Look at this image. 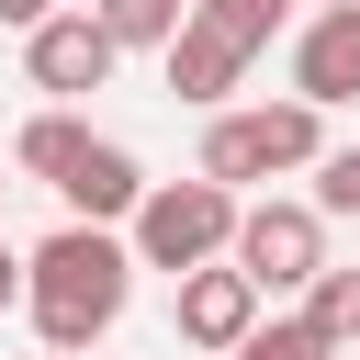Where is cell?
<instances>
[{"label": "cell", "instance_id": "cell-15", "mask_svg": "<svg viewBox=\"0 0 360 360\" xmlns=\"http://www.w3.org/2000/svg\"><path fill=\"white\" fill-rule=\"evenodd\" d=\"M191 11H202V22H225V34L248 45V56H259V45H270V34L292 22V0H191Z\"/></svg>", "mask_w": 360, "mask_h": 360}, {"label": "cell", "instance_id": "cell-14", "mask_svg": "<svg viewBox=\"0 0 360 360\" xmlns=\"http://www.w3.org/2000/svg\"><path fill=\"white\" fill-rule=\"evenodd\" d=\"M236 360H338V349H326V338H315V326H304V315H259V326H248V349H236Z\"/></svg>", "mask_w": 360, "mask_h": 360}, {"label": "cell", "instance_id": "cell-2", "mask_svg": "<svg viewBox=\"0 0 360 360\" xmlns=\"http://www.w3.org/2000/svg\"><path fill=\"white\" fill-rule=\"evenodd\" d=\"M124 248H135V270H169V281L180 270H214L236 248V191H214V180H146Z\"/></svg>", "mask_w": 360, "mask_h": 360}, {"label": "cell", "instance_id": "cell-12", "mask_svg": "<svg viewBox=\"0 0 360 360\" xmlns=\"http://www.w3.org/2000/svg\"><path fill=\"white\" fill-rule=\"evenodd\" d=\"M304 326H315L338 360H360V270H315V281H304Z\"/></svg>", "mask_w": 360, "mask_h": 360}, {"label": "cell", "instance_id": "cell-1", "mask_svg": "<svg viewBox=\"0 0 360 360\" xmlns=\"http://www.w3.org/2000/svg\"><path fill=\"white\" fill-rule=\"evenodd\" d=\"M124 292H135V248L112 225H56L45 248H22V315H34L45 360H90L112 338Z\"/></svg>", "mask_w": 360, "mask_h": 360}, {"label": "cell", "instance_id": "cell-3", "mask_svg": "<svg viewBox=\"0 0 360 360\" xmlns=\"http://www.w3.org/2000/svg\"><path fill=\"white\" fill-rule=\"evenodd\" d=\"M248 281H259V304L270 292H304L315 270H326V214L304 202V191H259V202H236V248H225Z\"/></svg>", "mask_w": 360, "mask_h": 360}, {"label": "cell", "instance_id": "cell-7", "mask_svg": "<svg viewBox=\"0 0 360 360\" xmlns=\"http://www.w3.org/2000/svg\"><path fill=\"white\" fill-rule=\"evenodd\" d=\"M158 68H169V90H180L191 112H225V90L248 79V45H236L225 22H202V11H191V22L169 34V56H158Z\"/></svg>", "mask_w": 360, "mask_h": 360}, {"label": "cell", "instance_id": "cell-5", "mask_svg": "<svg viewBox=\"0 0 360 360\" xmlns=\"http://www.w3.org/2000/svg\"><path fill=\"white\" fill-rule=\"evenodd\" d=\"M169 315H180V349H202V360H236V349H248V326H259L270 304H259V281H248L236 259H214V270H180Z\"/></svg>", "mask_w": 360, "mask_h": 360}, {"label": "cell", "instance_id": "cell-20", "mask_svg": "<svg viewBox=\"0 0 360 360\" xmlns=\"http://www.w3.org/2000/svg\"><path fill=\"white\" fill-rule=\"evenodd\" d=\"M0 191H11V180H0Z\"/></svg>", "mask_w": 360, "mask_h": 360}, {"label": "cell", "instance_id": "cell-17", "mask_svg": "<svg viewBox=\"0 0 360 360\" xmlns=\"http://www.w3.org/2000/svg\"><path fill=\"white\" fill-rule=\"evenodd\" d=\"M56 22V0H0V34H45Z\"/></svg>", "mask_w": 360, "mask_h": 360}, {"label": "cell", "instance_id": "cell-18", "mask_svg": "<svg viewBox=\"0 0 360 360\" xmlns=\"http://www.w3.org/2000/svg\"><path fill=\"white\" fill-rule=\"evenodd\" d=\"M22 304V248H0V315Z\"/></svg>", "mask_w": 360, "mask_h": 360}, {"label": "cell", "instance_id": "cell-10", "mask_svg": "<svg viewBox=\"0 0 360 360\" xmlns=\"http://www.w3.org/2000/svg\"><path fill=\"white\" fill-rule=\"evenodd\" d=\"M259 146H270V180H292V169L326 158V112L315 101H259Z\"/></svg>", "mask_w": 360, "mask_h": 360}, {"label": "cell", "instance_id": "cell-16", "mask_svg": "<svg viewBox=\"0 0 360 360\" xmlns=\"http://www.w3.org/2000/svg\"><path fill=\"white\" fill-rule=\"evenodd\" d=\"M304 180H315V191H304L315 214H360V146H326V158H315Z\"/></svg>", "mask_w": 360, "mask_h": 360}, {"label": "cell", "instance_id": "cell-19", "mask_svg": "<svg viewBox=\"0 0 360 360\" xmlns=\"http://www.w3.org/2000/svg\"><path fill=\"white\" fill-rule=\"evenodd\" d=\"M315 11H360V0H315Z\"/></svg>", "mask_w": 360, "mask_h": 360}, {"label": "cell", "instance_id": "cell-4", "mask_svg": "<svg viewBox=\"0 0 360 360\" xmlns=\"http://www.w3.org/2000/svg\"><path fill=\"white\" fill-rule=\"evenodd\" d=\"M112 68H124V45H112V34L90 22V11H56L45 34H22V79H34V90L56 101V112H79V101H90V90H101Z\"/></svg>", "mask_w": 360, "mask_h": 360}, {"label": "cell", "instance_id": "cell-11", "mask_svg": "<svg viewBox=\"0 0 360 360\" xmlns=\"http://www.w3.org/2000/svg\"><path fill=\"white\" fill-rule=\"evenodd\" d=\"M79 146H90V124L45 101V112H34L22 135H11V169H22V180H68V169H79Z\"/></svg>", "mask_w": 360, "mask_h": 360}, {"label": "cell", "instance_id": "cell-13", "mask_svg": "<svg viewBox=\"0 0 360 360\" xmlns=\"http://www.w3.org/2000/svg\"><path fill=\"white\" fill-rule=\"evenodd\" d=\"M90 22H101L124 56H135V45H158V56H169V34L191 22V0H90Z\"/></svg>", "mask_w": 360, "mask_h": 360}, {"label": "cell", "instance_id": "cell-6", "mask_svg": "<svg viewBox=\"0 0 360 360\" xmlns=\"http://www.w3.org/2000/svg\"><path fill=\"white\" fill-rule=\"evenodd\" d=\"M292 101H315V112L360 101V11H315L292 34Z\"/></svg>", "mask_w": 360, "mask_h": 360}, {"label": "cell", "instance_id": "cell-8", "mask_svg": "<svg viewBox=\"0 0 360 360\" xmlns=\"http://www.w3.org/2000/svg\"><path fill=\"white\" fill-rule=\"evenodd\" d=\"M56 202H68V225H135V202H146V169H135L112 135H90V146H79V169L56 180Z\"/></svg>", "mask_w": 360, "mask_h": 360}, {"label": "cell", "instance_id": "cell-9", "mask_svg": "<svg viewBox=\"0 0 360 360\" xmlns=\"http://www.w3.org/2000/svg\"><path fill=\"white\" fill-rule=\"evenodd\" d=\"M191 180H214V191H236V202H248V180H270L259 112H214V124H202V158H191Z\"/></svg>", "mask_w": 360, "mask_h": 360}]
</instances>
